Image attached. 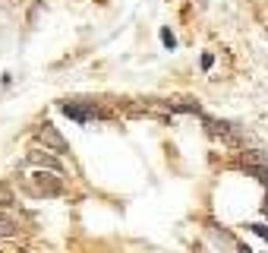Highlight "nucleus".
Instances as JSON below:
<instances>
[{
  "instance_id": "6e6552de",
  "label": "nucleus",
  "mask_w": 268,
  "mask_h": 253,
  "mask_svg": "<svg viewBox=\"0 0 268 253\" xmlns=\"http://www.w3.org/2000/svg\"><path fill=\"white\" fill-rule=\"evenodd\" d=\"M211 64H214L211 54H202V70H211Z\"/></svg>"
},
{
  "instance_id": "f03ea898",
  "label": "nucleus",
  "mask_w": 268,
  "mask_h": 253,
  "mask_svg": "<svg viewBox=\"0 0 268 253\" xmlns=\"http://www.w3.org/2000/svg\"><path fill=\"white\" fill-rule=\"evenodd\" d=\"M38 139L44 142V149H51V152H57V155H63V152H69V146H66V139L57 133V126H54L51 120H44L41 126H38Z\"/></svg>"
},
{
  "instance_id": "20e7f679",
  "label": "nucleus",
  "mask_w": 268,
  "mask_h": 253,
  "mask_svg": "<svg viewBox=\"0 0 268 253\" xmlns=\"http://www.w3.org/2000/svg\"><path fill=\"white\" fill-rule=\"evenodd\" d=\"M16 234H19V225L7 215H0V238H16Z\"/></svg>"
},
{
  "instance_id": "39448f33",
  "label": "nucleus",
  "mask_w": 268,
  "mask_h": 253,
  "mask_svg": "<svg viewBox=\"0 0 268 253\" xmlns=\"http://www.w3.org/2000/svg\"><path fill=\"white\" fill-rule=\"evenodd\" d=\"M0 206H13V193L7 184H0Z\"/></svg>"
},
{
  "instance_id": "7ed1b4c3",
  "label": "nucleus",
  "mask_w": 268,
  "mask_h": 253,
  "mask_svg": "<svg viewBox=\"0 0 268 253\" xmlns=\"http://www.w3.org/2000/svg\"><path fill=\"white\" fill-rule=\"evenodd\" d=\"M60 108H63V114H66V117H73L76 123H88V120H92V117L98 114V108H95L92 101H88V104H79V101H63Z\"/></svg>"
},
{
  "instance_id": "f257e3e1",
  "label": "nucleus",
  "mask_w": 268,
  "mask_h": 253,
  "mask_svg": "<svg viewBox=\"0 0 268 253\" xmlns=\"http://www.w3.org/2000/svg\"><path fill=\"white\" fill-rule=\"evenodd\" d=\"M29 184H32L35 193H44V196H57V193L63 190L60 177H54L51 171H35V174L29 177Z\"/></svg>"
},
{
  "instance_id": "1a4fd4ad",
  "label": "nucleus",
  "mask_w": 268,
  "mask_h": 253,
  "mask_svg": "<svg viewBox=\"0 0 268 253\" xmlns=\"http://www.w3.org/2000/svg\"><path fill=\"white\" fill-rule=\"evenodd\" d=\"M237 253H253V250H249V247H240V250H237Z\"/></svg>"
},
{
  "instance_id": "423d86ee",
  "label": "nucleus",
  "mask_w": 268,
  "mask_h": 253,
  "mask_svg": "<svg viewBox=\"0 0 268 253\" xmlns=\"http://www.w3.org/2000/svg\"><path fill=\"white\" fill-rule=\"evenodd\" d=\"M161 41H164V48H177V38L170 35V29H161Z\"/></svg>"
},
{
  "instance_id": "0eeeda50",
  "label": "nucleus",
  "mask_w": 268,
  "mask_h": 253,
  "mask_svg": "<svg viewBox=\"0 0 268 253\" xmlns=\"http://www.w3.org/2000/svg\"><path fill=\"white\" fill-rule=\"evenodd\" d=\"M249 231H256L259 238H265L268 241V225H262V222H256V225H249Z\"/></svg>"
}]
</instances>
